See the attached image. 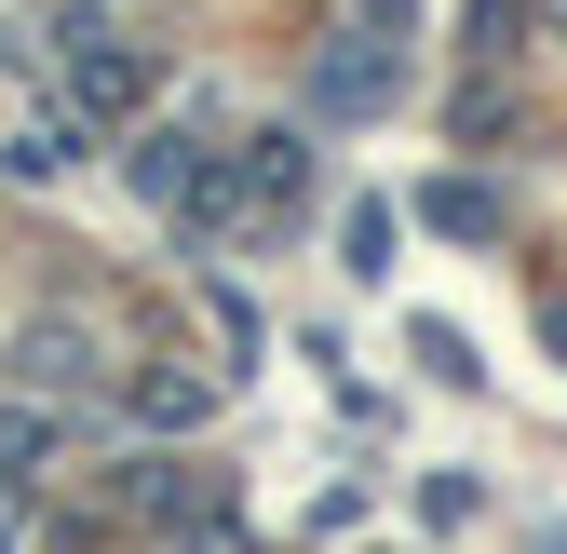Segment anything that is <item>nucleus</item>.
Instances as JSON below:
<instances>
[{
  "label": "nucleus",
  "instance_id": "f257e3e1",
  "mask_svg": "<svg viewBox=\"0 0 567 554\" xmlns=\"http://www.w3.org/2000/svg\"><path fill=\"white\" fill-rule=\"evenodd\" d=\"M311 109H351V122L392 109V54H324V68H311Z\"/></svg>",
  "mask_w": 567,
  "mask_h": 554
},
{
  "label": "nucleus",
  "instance_id": "f03ea898",
  "mask_svg": "<svg viewBox=\"0 0 567 554\" xmlns=\"http://www.w3.org/2000/svg\"><path fill=\"white\" fill-rule=\"evenodd\" d=\"M68 82H82V109H135V95H150V68H135L122 41H95V28H82V68H68Z\"/></svg>",
  "mask_w": 567,
  "mask_h": 554
},
{
  "label": "nucleus",
  "instance_id": "7ed1b4c3",
  "mask_svg": "<svg viewBox=\"0 0 567 554\" xmlns=\"http://www.w3.org/2000/svg\"><path fill=\"white\" fill-rule=\"evenodd\" d=\"M0 163H14V176H68V163H82V122L41 109V122H14V150H0Z\"/></svg>",
  "mask_w": 567,
  "mask_h": 554
},
{
  "label": "nucleus",
  "instance_id": "20e7f679",
  "mask_svg": "<svg viewBox=\"0 0 567 554\" xmlns=\"http://www.w3.org/2000/svg\"><path fill=\"white\" fill-rule=\"evenodd\" d=\"M189 163H203L189 135H135V189H150V203H176V189H189Z\"/></svg>",
  "mask_w": 567,
  "mask_h": 554
},
{
  "label": "nucleus",
  "instance_id": "39448f33",
  "mask_svg": "<svg viewBox=\"0 0 567 554\" xmlns=\"http://www.w3.org/2000/svg\"><path fill=\"white\" fill-rule=\"evenodd\" d=\"M54 460V420H41V406H0V473H41Z\"/></svg>",
  "mask_w": 567,
  "mask_h": 554
},
{
  "label": "nucleus",
  "instance_id": "423d86ee",
  "mask_svg": "<svg viewBox=\"0 0 567 554\" xmlns=\"http://www.w3.org/2000/svg\"><path fill=\"white\" fill-rule=\"evenodd\" d=\"M433 217H446V230H501V189H473V176H446V189H433Z\"/></svg>",
  "mask_w": 567,
  "mask_h": 554
},
{
  "label": "nucleus",
  "instance_id": "0eeeda50",
  "mask_svg": "<svg viewBox=\"0 0 567 554\" xmlns=\"http://www.w3.org/2000/svg\"><path fill=\"white\" fill-rule=\"evenodd\" d=\"M405 14H419V0H365V28H405Z\"/></svg>",
  "mask_w": 567,
  "mask_h": 554
}]
</instances>
